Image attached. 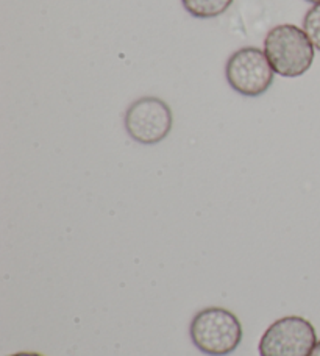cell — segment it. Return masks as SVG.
Segmentation results:
<instances>
[{
	"label": "cell",
	"mask_w": 320,
	"mask_h": 356,
	"mask_svg": "<svg viewBox=\"0 0 320 356\" xmlns=\"http://www.w3.org/2000/svg\"><path fill=\"white\" fill-rule=\"evenodd\" d=\"M234 0H182L183 8L197 19H213L225 13Z\"/></svg>",
	"instance_id": "cell-6"
},
{
	"label": "cell",
	"mask_w": 320,
	"mask_h": 356,
	"mask_svg": "<svg viewBox=\"0 0 320 356\" xmlns=\"http://www.w3.org/2000/svg\"><path fill=\"white\" fill-rule=\"evenodd\" d=\"M191 341L208 356H227L239 347L242 325L238 316L219 307H209L192 317Z\"/></svg>",
	"instance_id": "cell-2"
},
{
	"label": "cell",
	"mask_w": 320,
	"mask_h": 356,
	"mask_svg": "<svg viewBox=\"0 0 320 356\" xmlns=\"http://www.w3.org/2000/svg\"><path fill=\"white\" fill-rule=\"evenodd\" d=\"M317 344V333L310 321L287 316L275 321L261 336L259 356H310Z\"/></svg>",
	"instance_id": "cell-4"
},
{
	"label": "cell",
	"mask_w": 320,
	"mask_h": 356,
	"mask_svg": "<svg viewBox=\"0 0 320 356\" xmlns=\"http://www.w3.org/2000/svg\"><path fill=\"white\" fill-rule=\"evenodd\" d=\"M10 356H44L41 353H35V352H19L15 355H10Z\"/></svg>",
	"instance_id": "cell-8"
},
{
	"label": "cell",
	"mask_w": 320,
	"mask_h": 356,
	"mask_svg": "<svg viewBox=\"0 0 320 356\" xmlns=\"http://www.w3.org/2000/svg\"><path fill=\"white\" fill-rule=\"evenodd\" d=\"M174 124V116L169 105L163 99L141 97L127 108L124 125L133 141L144 145H153L168 138Z\"/></svg>",
	"instance_id": "cell-5"
},
{
	"label": "cell",
	"mask_w": 320,
	"mask_h": 356,
	"mask_svg": "<svg viewBox=\"0 0 320 356\" xmlns=\"http://www.w3.org/2000/svg\"><path fill=\"white\" fill-rule=\"evenodd\" d=\"M275 71L264 50L242 47L230 55L225 66V79L230 88L244 97H259L273 83Z\"/></svg>",
	"instance_id": "cell-3"
},
{
	"label": "cell",
	"mask_w": 320,
	"mask_h": 356,
	"mask_svg": "<svg viewBox=\"0 0 320 356\" xmlns=\"http://www.w3.org/2000/svg\"><path fill=\"white\" fill-rule=\"evenodd\" d=\"M306 2H310V3H320V0H306Z\"/></svg>",
	"instance_id": "cell-10"
},
{
	"label": "cell",
	"mask_w": 320,
	"mask_h": 356,
	"mask_svg": "<svg viewBox=\"0 0 320 356\" xmlns=\"http://www.w3.org/2000/svg\"><path fill=\"white\" fill-rule=\"evenodd\" d=\"M303 30L312 46L320 52V3L312 5L303 17Z\"/></svg>",
	"instance_id": "cell-7"
},
{
	"label": "cell",
	"mask_w": 320,
	"mask_h": 356,
	"mask_svg": "<svg viewBox=\"0 0 320 356\" xmlns=\"http://www.w3.org/2000/svg\"><path fill=\"white\" fill-rule=\"evenodd\" d=\"M310 356H320V341H317V344H316L314 348H312V352H311Z\"/></svg>",
	"instance_id": "cell-9"
},
{
	"label": "cell",
	"mask_w": 320,
	"mask_h": 356,
	"mask_svg": "<svg viewBox=\"0 0 320 356\" xmlns=\"http://www.w3.org/2000/svg\"><path fill=\"white\" fill-rule=\"evenodd\" d=\"M264 54L275 74L297 79L310 71L314 63L316 47L303 29L294 24H280L267 33Z\"/></svg>",
	"instance_id": "cell-1"
}]
</instances>
